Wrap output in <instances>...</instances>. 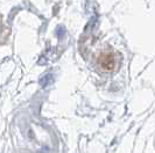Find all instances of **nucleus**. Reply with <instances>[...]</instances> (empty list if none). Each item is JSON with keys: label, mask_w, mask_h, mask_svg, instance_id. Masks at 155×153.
Returning a JSON list of instances; mask_svg holds the SVG:
<instances>
[{"label": "nucleus", "mask_w": 155, "mask_h": 153, "mask_svg": "<svg viewBox=\"0 0 155 153\" xmlns=\"http://www.w3.org/2000/svg\"><path fill=\"white\" fill-rule=\"evenodd\" d=\"M64 33H65V30H64V28H63V27H58V28H57V30H56V34H57V36H58V37H62L63 35H64Z\"/></svg>", "instance_id": "nucleus-2"}, {"label": "nucleus", "mask_w": 155, "mask_h": 153, "mask_svg": "<svg viewBox=\"0 0 155 153\" xmlns=\"http://www.w3.org/2000/svg\"><path fill=\"white\" fill-rule=\"evenodd\" d=\"M51 79V76L49 74V76H47V78H43V79H41V85L42 86H45V85H48L49 83H48V80H50Z\"/></svg>", "instance_id": "nucleus-3"}, {"label": "nucleus", "mask_w": 155, "mask_h": 153, "mask_svg": "<svg viewBox=\"0 0 155 153\" xmlns=\"http://www.w3.org/2000/svg\"><path fill=\"white\" fill-rule=\"evenodd\" d=\"M106 64H109L110 69H112V66H113V64H114V61H113V58H112V56L111 55H106L103 59H101V65L106 69Z\"/></svg>", "instance_id": "nucleus-1"}]
</instances>
